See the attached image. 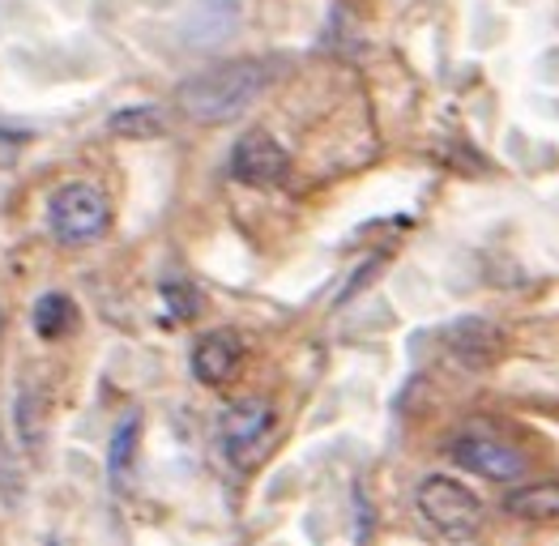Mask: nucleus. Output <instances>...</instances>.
<instances>
[{"label": "nucleus", "mask_w": 559, "mask_h": 546, "mask_svg": "<svg viewBox=\"0 0 559 546\" xmlns=\"http://www.w3.org/2000/svg\"><path fill=\"white\" fill-rule=\"evenodd\" d=\"M107 129L116 136H124V141H150V136L167 133V120H163V111L154 103H133V107L111 111Z\"/></svg>", "instance_id": "obj_10"}, {"label": "nucleus", "mask_w": 559, "mask_h": 546, "mask_svg": "<svg viewBox=\"0 0 559 546\" xmlns=\"http://www.w3.org/2000/svg\"><path fill=\"white\" fill-rule=\"evenodd\" d=\"M243 364V342H239V333L231 329H214V333H205L197 346H192V376L201 380V384H227L235 371Z\"/></svg>", "instance_id": "obj_7"}, {"label": "nucleus", "mask_w": 559, "mask_h": 546, "mask_svg": "<svg viewBox=\"0 0 559 546\" xmlns=\"http://www.w3.org/2000/svg\"><path fill=\"white\" fill-rule=\"evenodd\" d=\"M138 436H141V423L138 414H129L116 431H111V444H107V470L111 474H124L133 465V453H138Z\"/></svg>", "instance_id": "obj_12"}, {"label": "nucleus", "mask_w": 559, "mask_h": 546, "mask_svg": "<svg viewBox=\"0 0 559 546\" xmlns=\"http://www.w3.org/2000/svg\"><path fill=\"white\" fill-rule=\"evenodd\" d=\"M163 299H167L171 317H197V308H201L197 290H192V286H185V282H167V286H163Z\"/></svg>", "instance_id": "obj_14"}, {"label": "nucleus", "mask_w": 559, "mask_h": 546, "mask_svg": "<svg viewBox=\"0 0 559 546\" xmlns=\"http://www.w3.org/2000/svg\"><path fill=\"white\" fill-rule=\"evenodd\" d=\"M496 346H500V337H496V329H491L487 320L469 317V320H457V324L449 329V351L466 367H487L491 355H496Z\"/></svg>", "instance_id": "obj_8"}, {"label": "nucleus", "mask_w": 559, "mask_h": 546, "mask_svg": "<svg viewBox=\"0 0 559 546\" xmlns=\"http://www.w3.org/2000/svg\"><path fill=\"white\" fill-rule=\"evenodd\" d=\"M449 453L462 470L487 478V483H513L525 474V456L516 453L513 444L496 440V436H462V440H453Z\"/></svg>", "instance_id": "obj_6"}, {"label": "nucleus", "mask_w": 559, "mask_h": 546, "mask_svg": "<svg viewBox=\"0 0 559 546\" xmlns=\"http://www.w3.org/2000/svg\"><path fill=\"white\" fill-rule=\"evenodd\" d=\"M47 546H60V543H47Z\"/></svg>", "instance_id": "obj_15"}, {"label": "nucleus", "mask_w": 559, "mask_h": 546, "mask_svg": "<svg viewBox=\"0 0 559 546\" xmlns=\"http://www.w3.org/2000/svg\"><path fill=\"white\" fill-rule=\"evenodd\" d=\"M286 171H290V158H286V150L270 133L252 129V133H243L235 141L231 176L239 183H248V188H274V183L286 180Z\"/></svg>", "instance_id": "obj_5"}, {"label": "nucleus", "mask_w": 559, "mask_h": 546, "mask_svg": "<svg viewBox=\"0 0 559 546\" xmlns=\"http://www.w3.org/2000/svg\"><path fill=\"white\" fill-rule=\"evenodd\" d=\"M415 503H419V517L449 543H466L483 530V517L487 508L483 500L466 491V483L449 478V474H431L423 478L419 491H415Z\"/></svg>", "instance_id": "obj_2"}, {"label": "nucleus", "mask_w": 559, "mask_h": 546, "mask_svg": "<svg viewBox=\"0 0 559 546\" xmlns=\"http://www.w3.org/2000/svg\"><path fill=\"white\" fill-rule=\"evenodd\" d=\"M504 508L513 512L516 521H530V525H543V521H559V483H534V487L509 491Z\"/></svg>", "instance_id": "obj_9"}, {"label": "nucleus", "mask_w": 559, "mask_h": 546, "mask_svg": "<svg viewBox=\"0 0 559 546\" xmlns=\"http://www.w3.org/2000/svg\"><path fill=\"white\" fill-rule=\"evenodd\" d=\"M17 431L31 449L39 444V397L31 389H22V397H17Z\"/></svg>", "instance_id": "obj_13"}, {"label": "nucleus", "mask_w": 559, "mask_h": 546, "mask_svg": "<svg viewBox=\"0 0 559 546\" xmlns=\"http://www.w3.org/2000/svg\"><path fill=\"white\" fill-rule=\"evenodd\" d=\"M47 227H51V235L60 244H69V248L94 244L103 230L111 227V201L94 183H82V180L64 183L47 201Z\"/></svg>", "instance_id": "obj_3"}, {"label": "nucleus", "mask_w": 559, "mask_h": 546, "mask_svg": "<svg viewBox=\"0 0 559 546\" xmlns=\"http://www.w3.org/2000/svg\"><path fill=\"white\" fill-rule=\"evenodd\" d=\"M73 324H78V308H73V299H69V295L51 290V295H44V299L35 304V333L47 337V342L64 337Z\"/></svg>", "instance_id": "obj_11"}, {"label": "nucleus", "mask_w": 559, "mask_h": 546, "mask_svg": "<svg viewBox=\"0 0 559 546\" xmlns=\"http://www.w3.org/2000/svg\"><path fill=\"white\" fill-rule=\"evenodd\" d=\"M265 86H270V69L261 60H227L188 78L176 98L197 124H227L235 116H243Z\"/></svg>", "instance_id": "obj_1"}, {"label": "nucleus", "mask_w": 559, "mask_h": 546, "mask_svg": "<svg viewBox=\"0 0 559 546\" xmlns=\"http://www.w3.org/2000/svg\"><path fill=\"white\" fill-rule=\"evenodd\" d=\"M274 423H278V414L261 397H243V402L227 406L223 418H218L223 453L231 456L235 465H257L265 444H270V436H274Z\"/></svg>", "instance_id": "obj_4"}]
</instances>
